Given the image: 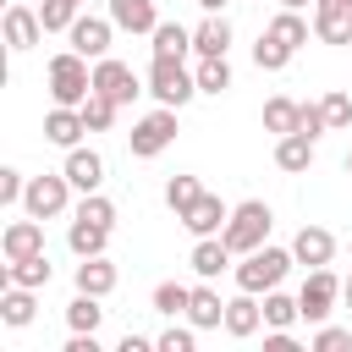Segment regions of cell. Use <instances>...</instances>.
<instances>
[{
	"mask_svg": "<svg viewBox=\"0 0 352 352\" xmlns=\"http://www.w3.org/2000/svg\"><path fill=\"white\" fill-rule=\"evenodd\" d=\"M297 258H292V248H253V253H242V264H236V292H275L280 280H286V270H292Z\"/></svg>",
	"mask_w": 352,
	"mask_h": 352,
	"instance_id": "6da1fadb",
	"label": "cell"
},
{
	"mask_svg": "<svg viewBox=\"0 0 352 352\" xmlns=\"http://www.w3.org/2000/svg\"><path fill=\"white\" fill-rule=\"evenodd\" d=\"M270 226H275V214H270V204L264 198H248V204H236L231 209V220H226V248L231 253H253V248H264L270 242Z\"/></svg>",
	"mask_w": 352,
	"mask_h": 352,
	"instance_id": "7a4b0ae2",
	"label": "cell"
},
{
	"mask_svg": "<svg viewBox=\"0 0 352 352\" xmlns=\"http://www.w3.org/2000/svg\"><path fill=\"white\" fill-rule=\"evenodd\" d=\"M94 94V72H88V55H77V50H60L55 60H50V99L55 104H77L82 110V99Z\"/></svg>",
	"mask_w": 352,
	"mask_h": 352,
	"instance_id": "3957f363",
	"label": "cell"
},
{
	"mask_svg": "<svg viewBox=\"0 0 352 352\" xmlns=\"http://www.w3.org/2000/svg\"><path fill=\"white\" fill-rule=\"evenodd\" d=\"M148 94L170 110H182L192 94H198V77L187 72V60H170V55H154L148 60Z\"/></svg>",
	"mask_w": 352,
	"mask_h": 352,
	"instance_id": "277c9868",
	"label": "cell"
},
{
	"mask_svg": "<svg viewBox=\"0 0 352 352\" xmlns=\"http://www.w3.org/2000/svg\"><path fill=\"white\" fill-rule=\"evenodd\" d=\"M170 143H176V110H170V104H160V110L138 116V121H132V132H126L132 160H154V154H165Z\"/></svg>",
	"mask_w": 352,
	"mask_h": 352,
	"instance_id": "5b68a950",
	"label": "cell"
},
{
	"mask_svg": "<svg viewBox=\"0 0 352 352\" xmlns=\"http://www.w3.org/2000/svg\"><path fill=\"white\" fill-rule=\"evenodd\" d=\"M336 302H341V280H336V270H330V264L308 270V280H302V292H297L302 319H308V324H324V319L336 314Z\"/></svg>",
	"mask_w": 352,
	"mask_h": 352,
	"instance_id": "8992f818",
	"label": "cell"
},
{
	"mask_svg": "<svg viewBox=\"0 0 352 352\" xmlns=\"http://www.w3.org/2000/svg\"><path fill=\"white\" fill-rule=\"evenodd\" d=\"M72 192H77V187L66 182V170H60V176H28L22 209H28V214H38V220H55V214H66Z\"/></svg>",
	"mask_w": 352,
	"mask_h": 352,
	"instance_id": "52a82bcc",
	"label": "cell"
},
{
	"mask_svg": "<svg viewBox=\"0 0 352 352\" xmlns=\"http://www.w3.org/2000/svg\"><path fill=\"white\" fill-rule=\"evenodd\" d=\"M94 94H110L116 104H132V99H138V94H148V88L138 82V72H132L126 60L99 55V60H94Z\"/></svg>",
	"mask_w": 352,
	"mask_h": 352,
	"instance_id": "ba28073f",
	"label": "cell"
},
{
	"mask_svg": "<svg viewBox=\"0 0 352 352\" xmlns=\"http://www.w3.org/2000/svg\"><path fill=\"white\" fill-rule=\"evenodd\" d=\"M60 170H66V182H72L77 192H99V187H104V154H99V148H82V143L66 148V165H60Z\"/></svg>",
	"mask_w": 352,
	"mask_h": 352,
	"instance_id": "9c48e42d",
	"label": "cell"
},
{
	"mask_svg": "<svg viewBox=\"0 0 352 352\" xmlns=\"http://www.w3.org/2000/svg\"><path fill=\"white\" fill-rule=\"evenodd\" d=\"M110 33H116V22H110V16H77L66 38H72V50H77V55L99 60V55H110Z\"/></svg>",
	"mask_w": 352,
	"mask_h": 352,
	"instance_id": "30bf717a",
	"label": "cell"
},
{
	"mask_svg": "<svg viewBox=\"0 0 352 352\" xmlns=\"http://www.w3.org/2000/svg\"><path fill=\"white\" fill-rule=\"evenodd\" d=\"M0 253H6V258H33V253H44V220H38V214L11 220V226L0 231Z\"/></svg>",
	"mask_w": 352,
	"mask_h": 352,
	"instance_id": "8fae6325",
	"label": "cell"
},
{
	"mask_svg": "<svg viewBox=\"0 0 352 352\" xmlns=\"http://www.w3.org/2000/svg\"><path fill=\"white\" fill-rule=\"evenodd\" d=\"M292 258H297L302 270H319V264L336 258V236H330L324 226H302V231L292 236Z\"/></svg>",
	"mask_w": 352,
	"mask_h": 352,
	"instance_id": "7c38bea8",
	"label": "cell"
},
{
	"mask_svg": "<svg viewBox=\"0 0 352 352\" xmlns=\"http://www.w3.org/2000/svg\"><path fill=\"white\" fill-rule=\"evenodd\" d=\"M82 132H88V121H82V110H77V104H55V110L44 116V138H50L55 148H77V143H82Z\"/></svg>",
	"mask_w": 352,
	"mask_h": 352,
	"instance_id": "4fadbf2b",
	"label": "cell"
},
{
	"mask_svg": "<svg viewBox=\"0 0 352 352\" xmlns=\"http://www.w3.org/2000/svg\"><path fill=\"white\" fill-rule=\"evenodd\" d=\"M176 220H182L192 236H220V231H226V220H231V209H226L214 192H204V198H198L187 214H176Z\"/></svg>",
	"mask_w": 352,
	"mask_h": 352,
	"instance_id": "5bb4252c",
	"label": "cell"
},
{
	"mask_svg": "<svg viewBox=\"0 0 352 352\" xmlns=\"http://www.w3.org/2000/svg\"><path fill=\"white\" fill-rule=\"evenodd\" d=\"M38 33H44V22H38V11H33V6H6V44H11V55L33 50V44H38Z\"/></svg>",
	"mask_w": 352,
	"mask_h": 352,
	"instance_id": "9a60e30c",
	"label": "cell"
},
{
	"mask_svg": "<svg viewBox=\"0 0 352 352\" xmlns=\"http://www.w3.org/2000/svg\"><path fill=\"white\" fill-rule=\"evenodd\" d=\"M50 275H55V264H50V253H33V258H6V270H0V286H50Z\"/></svg>",
	"mask_w": 352,
	"mask_h": 352,
	"instance_id": "2e32d148",
	"label": "cell"
},
{
	"mask_svg": "<svg viewBox=\"0 0 352 352\" xmlns=\"http://www.w3.org/2000/svg\"><path fill=\"white\" fill-rule=\"evenodd\" d=\"M258 324H264V302H258L253 292H242V297L226 302V336H231V341H248Z\"/></svg>",
	"mask_w": 352,
	"mask_h": 352,
	"instance_id": "e0dca14e",
	"label": "cell"
},
{
	"mask_svg": "<svg viewBox=\"0 0 352 352\" xmlns=\"http://www.w3.org/2000/svg\"><path fill=\"white\" fill-rule=\"evenodd\" d=\"M187 264H192V275H198V280H214V275L231 264L226 236H198V242H192V253H187Z\"/></svg>",
	"mask_w": 352,
	"mask_h": 352,
	"instance_id": "ac0fdd59",
	"label": "cell"
},
{
	"mask_svg": "<svg viewBox=\"0 0 352 352\" xmlns=\"http://www.w3.org/2000/svg\"><path fill=\"white\" fill-rule=\"evenodd\" d=\"M110 22L121 33H154L160 11H154V0H110Z\"/></svg>",
	"mask_w": 352,
	"mask_h": 352,
	"instance_id": "d6986e66",
	"label": "cell"
},
{
	"mask_svg": "<svg viewBox=\"0 0 352 352\" xmlns=\"http://www.w3.org/2000/svg\"><path fill=\"white\" fill-rule=\"evenodd\" d=\"M314 143H319V138H308V132H286V138H275V165L292 170V176H302V170L314 165Z\"/></svg>",
	"mask_w": 352,
	"mask_h": 352,
	"instance_id": "ffe728a7",
	"label": "cell"
},
{
	"mask_svg": "<svg viewBox=\"0 0 352 352\" xmlns=\"http://www.w3.org/2000/svg\"><path fill=\"white\" fill-rule=\"evenodd\" d=\"M66 248H72L77 258H94V253L110 248V226H94V220H82V214H72V226H66Z\"/></svg>",
	"mask_w": 352,
	"mask_h": 352,
	"instance_id": "44dd1931",
	"label": "cell"
},
{
	"mask_svg": "<svg viewBox=\"0 0 352 352\" xmlns=\"http://www.w3.org/2000/svg\"><path fill=\"white\" fill-rule=\"evenodd\" d=\"M116 280H121V275H116V264H110L104 253H94V258H82V264H77V292L110 297V292H116Z\"/></svg>",
	"mask_w": 352,
	"mask_h": 352,
	"instance_id": "7402d4cb",
	"label": "cell"
},
{
	"mask_svg": "<svg viewBox=\"0 0 352 352\" xmlns=\"http://www.w3.org/2000/svg\"><path fill=\"white\" fill-rule=\"evenodd\" d=\"M187 319L198 324V330H220L226 324V302H220V292L204 280V286H192V302H187Z\"/></svg>",
	"mask_w": 352,
	"mask_h": 352,
	"instance_id": "603a6c76",
	"label": "cell"
},
{
	"mask_svg": "<svg viewBox=\"0 0 352 352\" xmlns=\"http://www.w3.org/2000/svg\"><path fill=\"white\" fill-rule=\"evenodd\" d=\"M33 314H38L33 286H0V324L22 330V324H33Z\"/></svg>",
	"mask_w": 352,
	"mask_h": 352,
	"instance_id": "cb8c5ba5",
	"label": "cell"
},
{
	"mask_svg": "<svg viewBox=\"0 0 352 352\" xmlns=\"http://www.w3.org/2000/svg\"><path fill=\"white\" fill-rule=\"evenodd\" d=\"M192 50H198V55H226V50H231V22H226L220 11H209V16L192 28Z\"/></svg>",
	"mask_w": 352,
	"mask_h": 352,
	"instance_id": "d4e9b609",
	"label": "cell"
},
{
	"mask_svg": "<svg viewBox=\"0 0 352 352\" xmlns=\"http://www.w3.org/2000/svg\"><path fill=\"white\" fill-rule=\"evenodd\" d=\"M297 121H302V104H297V99H286V94L264 99V132L286 138V132H297Z\"/></svg>",
	"mask_w": 352,
	"mask_h": 352,
	"instance_id": "484cf974",
	"label": "cell"
},
{
	"mask_svg": "<svg viewBox=\"0 0 352 352\" xmlns=\"http://www.w3.org/2000/svg\"><path fill=\"white\" fill-rule=\"evenodd\" d=\"M192 77H198V94H226L231 88V60L226 55H198Z\"/></svg>",
	"mask_w": 352,
	"mask_h": 352,
	"instance_id": "4316f807",
	"label": "cell"
},
{
	"mask_svg": "<svg viewBox=\"0 0 352 352\" xmlns=\"http://www.w3.org/2000/svg\"><path fill=\"white\" fill-rule=\"evenodd\" d=\"M148 38H154V55H170V60H187V50H192V33L182 22H160Z\"/></svg>",
	"mask_w": 352,
	"mask_h": 352,
	"instance_id": "83f0119b",
	"label": "cell"
},
{
	"mask_svg": "<svg viewBox=\"0 0 352 352\" xmlns=\"http://www.w3.org/2000/svg\"><path fill=\"white\" fill-rule=\"evenodd\" d=\"M187 302H192V286H182V280H160V286H154V314L187 319Z\"/></svg>",
	"mask_w": 352,
	"mask_h": 352,
	"instance_id": "f1b7e54d",
	"label": "cell"
},
{
	"mask_svg": "<svg viewBox=\"0 0 352 352\" xmlns=\"http://www.w3.org/2000/svg\"><path fill=\"white\" fill-rule=\"evenodd\" d=\"M297 319H302L297 297H286L280 286H275V292H264V324H270V330H292Z\"/></svg>",
	"mask_w": 352,
	"mask_h": 352,
	"instance_id": "f546056e",
	"label": "cell"
},
{
	"mask_svg": "<svg viewBox=\"0 0 352 352\" xmlns=\"http://www.w3.org/2000/svg\"><path fill=\"white\" fill-rule=\"evenodd\" d=\"M270 33H275V38H280V44H292V50H302V44H308V33H314V28H308V22H302V16H297V11H292V6H280V11H275V16H270Z\"/></svg>",
	"mask_w": 352,
	"mask_h": 352,
	"instance_id": "4dcf8cb0",
	"label": "cell"
},
{
	"mask_svg": "<svg viewBox=\"0 0 352 352\" xmlns=\"http://www.w3.org/2000/svg\"><path fill=\"white\" fill-rule=\"evenodd\" d=\"M292 55H297V50H292V44H280L270 28H264V33H258V44H253V66H258V72H280Z\"/></svg>",
	"mask_w": 352,
	"mask_h": 352,
	"instance_id": "1f68e13d",
	"label": "cell"
},
{
	"mask_svg": "<svg viewBox=\"0 0 352 352\" xmlns=\"http://www.w3.org/2000/svg\"><path fill=\"white\" fill-rule=\"evenodd\" d=\"M99 319H104V308H99L94 292H77V297L66 302V324H72V330H99Z\"/></svg>",
	"mask_w": 352,
	"mask_h": 352,
	"instance_id": "d6a6232c",
	"label": "cell"
},
{
	"mask_svg": "<svg viewBox=\"0 0 352 352\" xmlns=\"http://www.w3.org/2000/svg\"><path fill=\"white\" fill-rule=\"evenodd\" d=\"M77 6H82V0H44V6H38V22H44V33H72V22L82 16Z\"/></svg>",
	"mask_w": 352,
	"mask_h": 352,
	"instance_id": "836d02e7",
	"label": "cell"
},
{
	"mask_svg": "<svg viewBox=\"0 0 352 352\" xmlns=\"http://www.w3.org/2000/svg\"><path fill=\"white\" fill-rule=\"evenodd\" d=\"M198 198H204V182H198V176H170V182H165V204H170L176 214H187Z\"/></svg>",
	"mask_w": 352,
	"mask_h": 352,
	"instance_id": "e575fe53",
	"label": "cell"
},
{
	"mask_svg": "<svg viewBox=\"0 0 352 352\" xmlns=\"http://www.w3.org/2000/svg\"><path fill=\"white\" fill-rule=\"evenodd\" d=\"M314 38H319V44H352V16L314 11Z\"/></svg>",
	"mask_w": 352,
	"mask_h": 352,
	"instance_id": "d590c367",
	"label": "cell"
},
{
	"mask_svg": "<svg viewBox=\"0 0 352 352\" xmlns=\"http://www.w3.org/2000/svg\"><path fill=\"white\" fill-rule=\"evenodd\" d=\"M116 110H121V104H116L110 94H88V99H82V121H88V132H110Z\"/></svg>",
	"mask_w": 352,
	"mask_h": 352,
	"instance_id": "8d00e7d4",
	"label": "cell"
},
{
	"mask_svg": "<svg viewBox=\"0 0 352 352\" xmlns=\"http://www.w3.org/2000/svg\"><path fill=\"white\" fill-rule=\"evenodd\" d=\"M319 104H324V121H330V132H346V126H352V94L330 88V94H324Z\"/></svg>",
	"mask_w": 352,
	"mask_h": 352,
	"instance_id": "74e56055",
	"label": "cell"
},
{
	"mask_svg": "<svg viewBox=\"0 0 352 352\" xmlns=\"http://www.w3.org/2000/svg\"><path fill=\"white\" fill-rule=\"evenodd\" d=\"M77 214H82V220H94V226H116V204H110L104 192H82Z\"/></svg>",
	"mask_w": 352,
	"mask_h": 352,
	"instance_id": "f35d334b",
	"label": "cell"
},
{
	"mask_svg": "<svg viewBox=\"0 0 352 352\" xmlns=\"http://www.w3.org/2000/svg\"><path fill=\"white\" fill-rule=\"evenodd\" d=\"M192 346H198V324H192V319L160 330V352H192Z\"/></svg>",
	"mask_w": 352,
	"mask_h": 352,
	"instance_id": "ab89813d",
	"label": "cell"
},
{
	"mask_svg": "<svg viewBox=\"0 0 352 352\" xmlns=\"http://www.w3.org/2000/svg\"><path fill=\"white\" fill-rule=\"evenodd\" d=\"M22 192H28V176L16 165H6L0 170V204H22Z\"/></svg>",
	"mask_w": 352,
	"mask_h": 352,
	"instance_id": "60d3db41",
	"label": "cell"
},
{
	"mask_svg": "<svg viewBox=\"0 0 352 352\" xmlns=\"http://www.w3.org/2000/svg\"><path fill=\"white\" fill-rule=\"evenodd\" d=\"M341 346H352V330H341V324H319L314 352H341Z\"/></svg>",
	"mask_w": 352,
	"mask_h": 352,
	"instance_id": "b9f144b4",
	"label": "cell"
},
{
	"mask_svg": "<svg viewBox=\"0 0 352 352\" xmlns=\"http://www.w3.org/2000/svg\"><path fill=\"white\" fill-rule=\"evenodd\" d=\"M297 132H308V138L330 132V121H324V104H302V121H297Z\"/></svg>",
	"mask_w": 352,
	"mask_h": 352,
	"instance_id": "7bdbcfd3",
	"label": "cell"
},
{
	"mask_svg": "<svg viewBox=\"0 0 352 352\" xmlns=\"http://www.w3.org/2000/svg\"><path fill=\"white\" fill-rule=\"evenodd\" d=\"M264 352H297L292 330H270V336H264Z\"/></svg>",
	"mask_w": 352,
	"mask_h": 352,
	"instance_id": "ee69618b",
	"label": "cell"
},
{
	"mask_svg": "<svg viewBox=\"0 0 352 352\" xmlns=\"http://www.w3.org/2000/svg\"><path fill=\"white\" fill-rule=\"evenodd\" d=\"M148 346H160V341H148V336H138V330L121 336V352H148Z\"/></svg>",
	"mask_w": 352,
	"mask_h": 352,
	"instance_id": "f6af8a7d",
	"label": "cell"
},
{
	"mask_svg": "<svg viewBox=\"0 0 352 352\" xmlns=\"http://www.w3.org/2000/svg\"><path fill=\"white\" fill-rule=\"evenodd\" d=\"M198 11H226V0H198Z\"/></svg>",
	"mask_w": 352,
	"mask_h": 352,
	"instance_id": "bcb514c9",
	"label": "cell"
},
{
	"mask_svg": "<svg viewBox=\"0 0 352 352\" xmlns=\"http://www.w3.org/2000/svg\"><path fill=\"white\" fill-rule=\"evenodd\" d=\"M341 302H346V308H352V280H341Z\"/></svg>",
	"mask_w": 352,
	"mask_h": 352,
	"instance_id": "7dc6e473",
	"label": "cell"
},
{
	"mask_svg": "<svg viewBox=\"0 0 352 352\" xmlns=\"http://www.w3.org/2000/svg\"><path fill=\"white\" fill-rule=\"evenodd\" d=\"M280 6H292V11H302V6H308V0H280Z\"/></svg>",
	"mask_w": 352,
	"mask_h": 352,
	"instance_id": "c3c4849f",
	"label": "cell"
},
{
	"mask_svg": "<svg viewBox=\"0 0 352 352\" xmlns=\"http://www.w3.org/2000/svg\"><path fill=\"white\" fill-rule=\"evenodd\" d=\"M346 176H352V148H346Z\"/></svg>",
	"mask_w": 352,
	"mask_h": 352,
	"instance_id": "681fc988",
	"label": "cell"
}]
</instances>
